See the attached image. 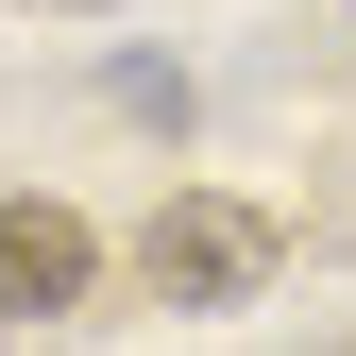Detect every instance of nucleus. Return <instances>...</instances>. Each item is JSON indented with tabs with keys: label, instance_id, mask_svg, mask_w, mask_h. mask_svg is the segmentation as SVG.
Segmentation results:
<instances>
[{
	"label": "nucleus",
	"instance_id": "f257e3e1",
	"mask_svg": "<svg viewBox=\"0 0 356 356\" xmlns=\"http://www.w3.org/2000/svg\"><path fill=\"white\" fill-rule=\"evenodd\" d=\"M136 272H153L170 305H238L254 272H272V220H254V204H170V220H153V254H136Z\"/></svg>",
	"mask_w": 356,
	"mask_h": 356
},
{
	"label": "nucleus",
	"instance_id": "f03ea898",
	"mask_svg": "<svg viewBox=\"0 0 356 356\" xmlns=\"http://www.w3.org/2000/svg\"><path fill=\"white\" fill-rule=\"evenodd\" d=\"M85 272H102V254H85V220L68 204H0V305H17V323H51V305H85Z\"/></svg>",
	"mask_w": 356,
	"mask_h": 356
}]
</instances>
